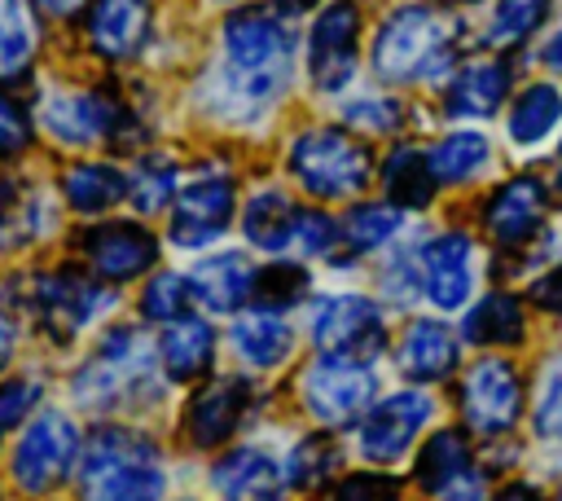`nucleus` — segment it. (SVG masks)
Here are the masks:
<instances>
[{
  "mask_svg": "<svg viewBox=\"0 0 562 501\" xmlns=\"http://www.w3.org/2000/svg\"><path fill=\"white\" fill-rule=\"evenodd\" d=\"M224 66L211 75V88L202 92L206 110L220 119H259L290 84L294 66V31L277 9L246 4L228 13L224 31Z\"/></svg>",
  "mask_w": 562,
  "mask_h": 501,
  "instance_id": "nucleus-1",
  "label": "nucleus"
},
{
  "mask_svg": "<svg viewBox=\"0 0 562 501\" xmlns=\"http://www.w3.org/2000/svg\"><path fill=\"white\" fill-rule=\"evenodd\" d=\"M75 475L83 501H162L167 492L158 444L132 426H97Z\"/></svg>",
  "mask_w": 562,
  "mask_h": 501,
  "instance_id": "nucleus-2",
  "label": "nucleus"
},
{
  "mask_svg": "<svg viewBox=\"0 0 562 501\" xmlns=\"http://www.w3.org/2000/svg\"><path fill=\"white\" fill-rule=\"evenodd\" d=\"M457 26L430 4H400L382 18L373 35V75L386 84L439 79L452 66Z\"/></svg>",
  "mask_w": 562,
  "mask_h": 501,
  "instance_id": "nucleus-3",
  "label": "nucleus"
},
{
  "mask_svg": "<svg viewBox=\"0 0 562 501\" xmlns=\"http://www.w3.org/2000/svg\"><path fill=\"white\" fill-rule=\"evenodd\" d=\"M154 352L136 325H110L97 352L70 374V396L79 409L110 413L132 404L140 391L154 396Z\"/></svg>",
  "mask_w": 562,
  "mask_h": 501,
  "instance_id": "nucleus-4",
  "label": "nucleus"
},
{
  "mask_svg": "<svg viewBox=\"0 0 562 501\" xmlns=\"http://www.w3.org/2000/svg\"><path fill=\"white\" fill-rule=\"evenodd\" d=\"M285 171L312 198H351L373 176V154L342 127H303L285 149Z\"/></svg>",
  "mask_w": 562,
  "mask_h": 501,
  "instance_id": "nucleus-5",
  "label": "nucleus"
},
{
  "mask_svg": "<svg viewBox=\"0 0 562 501\" xmlns=\"http://www.w3.org/2000/svg\"><path fill=\"white\" fill-rule=\"evenodd\" d=\"M378 396V374L360 356L342 352H321L303 374H299V400L307 417L321 426H351L373 409Z\"/></svg>",
  "mask_w": 562,
  "mask_h": 501,
  "instance_id": "nucleus-6",
  "label": "nucleus"
},
{
  "mask_svg": "<svg viewBox=\"0 0 562 501\" xmlns=\"http://www.w3.org/2000/svg\"><path fill=\"white\" fill-rule=\"evenodd\" d=\"M79 457H83V439H79L75 417L61 409H44L18 435L13 457H9V475L26 497H44L79 470Z\"/></svg>",
  "mask_w": 562,
  "mask_h": 501,
  "instance_id": "nucleus-7",
  "label": "nucleus"
},
{
  "mask_svg": "<svg viewBox=\"0 0 562 501\" xmlns=\"http://www.w3.org/2000/svg\"><path fill=\"white\" fill-rule=\"evenodd\" d=\"M40 127L70 149L97 141H123L132 127V110L110 88H53L40 101Z\"/></svg>",
  "mask_w": 562,
  "mask_h": 501,
  "instance_id": "nucleus-8",
  "label": "nucleus"
},
{
  "mask_svg": "<svg viewBox=\"0 0 562 501\" xmlns=\"http://www.w3.org/2000/svg\"><path fill=\"white\" fill-rule=\"evenodd\" d=\"M31 290H26V316H35V325L57 338V343H70L75 334H83L105 308H110V290L105 281H92L75 268H57V272H35L26 277Z\"/></svg>",
  "mask_w": 562,
  "mask_h": 501,
  "instance_id": "nucleus-9",
  "label": "nucleus"
},
{
  "mask_svg": "<svg viewBox=\"0 0 562 501\" xmlns=\"http://www.w3.org/2000/svg\"><path fill=\"white\" fill-rule=\"evenodd\" d=\"M233 207H237V185L224 167H211L202 163L176 193L171 202V220H167V237L180 246V250H202L211 242L224 237L228 220H233Z\"/></svg>",
  "mask_w": 562,
  "mask_h": 501,
  "instance_id": "nucleus-10",
  "label": "nucleus"
},
{
  "mask_svg": "<svg viewBox=\"0 0 562 501\" xmlns=\"http://www.w3.org/2000/svg\"><path fill=\"white\" fill-rule=\"evenodd\" d=\"M430 413H435L430 396L426 391H413V387L373 400V409L356 422V448H360V457L373 461V466L400 461L413 448V439L422 435V426L430 422Z\"/></svg>",
  "mask_w": 562,
  "mask_h": 501,
  "instance_id": "nucleus-11",
  "label": "nucleus"
},
{
  "mask_svg": "<svg viewBox=\"0 0 562 501\" xmlns=\"http://www.w3.org/2000/svg\"><path fill=\"white\" fill-rule=\"evenodd\" d=\"M312 343L321 352H342V356H360L373 360L386 343V325L382 312L369 294H321L312 303Z\"/></svg>",
  "mask_w": 562,
  "mask_h": 501,
  "instance_id": "nucleus-12",
  "label": "nucleus"
},
{
  "mask_svg": "<svg viewBox=\"0 0 562 501\" xmlns=\"http://www.w3.org/2000/svg\"><path fill=\"white\" fill-rule=\"evenodd\" d=\"M360 44V9L356 0H334L316 13L307 31V75L316 92H342L356 75Z\"/></svg>",
  "mask_w": 562,
  "mask_h": 501,
  "instance_id": "nucleus-13",
  "label": "nucleus"
},
{
  "mask_svg": "<svg viewBox=\"0 0 562 501\" xmlns=\"http://www.w3.org/2000/svg\"><path fill=\"white\" fill-rule=\"evenodd\" d=\"M79 250H83V264L92 268V277L105 281V286L140 281V272H149L154 259H158L154 233L136 220H105V224L83 229Z\"/></svg>",
  "mask_w": 562,
  "mask_h": 501,
  "instance_id": "nucleus-14",
  "label": "nucleus"
},
{
  "mask_svg": "<svg viewBox=\"0 0 562 501\" xmlns=\"http://www.w3.org/2000/svg\"><path fill=\"white\" fill-rule=\"evenodd\" d=\"M522 413L518 369L501 356H483L461 378V417L474 435H505Z\"/></svg>",
  "mask_w": 562,
  "mask_h": 501,
  "instance_id": "nucleus-15",
  "label": "nucleus"
},
{
  "mask_svg": "<svg viewBox=\"0 0 562 501\" xmlns=\"http://www.w3.org/2000/svg\"><path fill=\"white\" fill-rule=\"evenodd\" d=\"M417 277L422 294L439 312H457L474 294V242L461 229H443L417 246Z\"/></svg>",
  "mask_w": 562,
  "mask_h": 501,
  "instance_id": "nucleus-16",
  "label": "nucleus"
},
{
  "mask_svg": "<svg viewBox=\"0 0 562 501\" xmlns=\"http://www.w3.org/2000/svg\"><path fill=\"white\" fill-rule=\"evenodd\" d=\"M250 404V382L246 378H211L206 387H198L184 404V435L193 448H220L224 439H233L241 413Z\"/></svg>",
  "mask_w": 562,
  "mask_h": 501,
  "instance_id": "nucleus-17",
  "label": "nucleus"
},
{
  "mask_svg": "<svg viewBox=\"0 0 562 501\" xmlns=\"http://www.w3.org/2000/svg\"><path fill=\"white\" fill-rule=\"evenodd\" d=\"M285 466L255 444H241L211 466V488L220 501H285Z\"/></svg>",
  "mask_w": 562,
  "mask_h": 501,
  "instance_id": "nucleus-18",
  "label": "nucleus"
},
{
  "mask_svg": "<svg viewBox=\"0 0 562 501\" xmlns=\"http://www.w3.org/2000/svg\"><path fill=\"white\" fill-rule=\"evenodd\" d=\"M88 44L105 62H132L149 44V4L145 0H92Z\"/></svg>",
  "mask_w": 562,
  "mask_h": 501,
  "instance_id": "nucleus-19",
  "label": "nucleus"
},
{
  "mask_svg": "<svg viewBox=\"0 0 562 501\" xmlns=\"http://www.w3.org/2000/svg\"><path fill=\"white\" fill-rule=\"evenodd\" d=\"M544 211H549V198H544V185L531 180V176H514L505 180L487 207H483V229L501 242V246H522L527 237H536V229L544 224Z\"/></svg>",
  "mask_w": 562,
  "mask_h": 501,
  "instance_id": "nucleus-20",
  "label": "nucleus"
},
{
  "mask_svg": "<svg viewBox=\"0 0 562 501\" xmlns=\"http://www.w3.org/2000/svg\"><path fill=\"white\" fill-rule=\"evenodd\" d=\"M189 286H193V303H202L206 312H237L255 294L259 268L241 250H220L198 259V268L189 272Z\"/></svg>",
  "mask_w": 562,
  "mask_h": 501,
  "instance_id": "nucleus-21",
  "label": "nucleus"
},
{
  "mask_svg": "<svg viewBox=\"0 0 562 501\" xmlns=\"http://www.w3.org/2000/svg\"><path fill=\"white\" fill-rule=\"evenodd\" d=\"M228 343H233V352H237L241 365H250V369H277L294 352V330L285 325L281 308L259 303V308L241 312L228 325Z\"/></svg>",
  "mask_w": 562,
  "mask_h": 501,
  "instance_id": "nucleus-22",
  "label": "nucleus"
},
{
  "mask_svg": "<svg viewBox=\"0 0 562 501\" xmlns=\"http://www.w3.org/2000/svg\"><path fill=\"white\" fill-rule=\"evenodd\" d=\"M505 92H509V62L479 57V62H465L452 75V84L443 92V110L452 119H487V114L501 110Z\"/></svg>",
  "mask_w": 562,
  "mask_h": 501,
  "instance_id": "nucleus-23",
  "label": "nucleus"
},
{
  "mask_svg": "<svg viewBox=\"0 0 562 501\" xmlns=\"http://www.w3.org/2000/svg\"><path fill=\"white\" fill-rule=\"evenodd\" d=\"M395 365L413 382H439L457 369V334L443 321H413L395 347Z\"/></svg>",
  "mask_w": 562,
  "mask_h": 501,
  "instance_id": "nucleus-24",
  "label": "nucleus"
},
{
  "mask_svg": "<svg viewBox=\"0 0 562 501\" xmlns=\"http://www.w3.org/2000/svg\"><path fill=\"white\" fill-rule=\"evenodd\" d=\"M158 360L162 369L176 378V382H189V378H202L215 360V330L202 321V316H180L162 330L158 338Z\"/></svg>",
  "mask_w": 562,
  "mask_h": 501,
  "instance_id": "nucleus-25",
  "label": "nucleus"
},
{
  "mask_svg": "<svg viewBox=\"0 0 562 501\" xmlns=\"http://www.w3.org/2000/svg\"><path fill=\"white\" fill-rule=\"evenodd\" d=\"M470 466H474L470 435H465V431H457V426H443V431H435V435L422 444L417 466H413V479H417V488H422V492L439 497V492H443L448 483H457Z\"/></svg>",
  "mask_w": 562,
  "mask_h": 501,
  "instance_id": "nucleus-26",
  "label": "nucleus"
},
{
  "mask_svg": "<svg viewBox=\"0 0 562 501\" xmlns=\"http://www.w3.org/2000/svg\"><path fill=\"white\" fill-rule=\"evenodd\" d=\"M61 193L79 215H101L127 198V176L114 163H70L61 171Z\"/></svg>",
  "mask_w": 562,
  "mask_h": 501,
  "instance_id": "nucleus-27",
  "label": "nucleus"
},
{
  "mask_svg": "<svg viewBox=\"0 0 562 501\" xmlns=\"http://www.w3.org/2000/svg\"><path fill=\"white\" fill-rule=\"evenodd\" d=\"M294 215H299V207H294L281 189H255V193L246 198V207H241V233H246L250 246L281 255V250L290 246Z\"/></svg>",
  "mask_w": 562,
  "mask_h": 501,
  "instance_id": "nucleus-28",
  "label": "nucleus"
},
{
  "mask_svg": "<svg viewBox=\"0 0 562 501\" xmlns=\"http://www.w3.org/2000/svg\"><path fill=\"white\" fill-rule=\"evenodd\" d=\"M522 325H527L522 303H518L509 290H492V294H483V299L465 312L461 334H465L470 343H483V347H505V343H518V338H522Z\"/></svg>",
  "mask_w": 562,
  "mask_h": 501,
  "instance_id": "nucleus-29",
  "label": "nucleus"
},
{
  "mask_svg": "<svg viewBox=\"0 0 562 501\" xmlns=\"http://www.w3.org/2000/svg\"><path fill=\"white\" fill-rule=\"evenodd\" d=\"M435 171H430V158L413 145H395L382 163V189L391 193L395 207H426L435 198Z\"/></svg>",
  "mask_w": 562,
  "mask_h": 501,
  "instance_id": "nucleus-30",
  "label": "nucleus"
},
{
  "mask_svg": "<svg viewBox=\"0 0 562 501\" xmlns=\"http://www.w3.org/2000/svg\"><path fill=\"white\" fill-rule=\"evenodd\" d=\"M426 158H430V171L439 185H465L487 167L492 145L483 132H448L443 141H435L426 149Z\"/></svg>",
  "mask_w": 562,
  "mask_h": 501,
  "instance_id": "nucleus-31",
  "label": "nucleus"
},
{
  "mask_svg": "<svg viewBox=\"0 0 562 501\" xmlns=\"http://www.w3.org/2000/svg\"><path fill=\"white\" fill-rule=\"evenodd\" d=\"M562 123V92L553 84H531L509 105V141L514 145H540Z\"/></svg>",
  "mask_w": 562,
  "mask_h": 501,
  "instance_id": "nucleus-32",
  "label": "nucleus"
},
{
  "mask_svg": "<svg viewBox=\"0 0 562 501\" xmlns=\"http://www.w3.org/2000/svg\"><path fill=\"white\" fill-rule=\"evenodd\" d=\"M404 229V207L395 202H360L342 215V246L356 255H369L378 246H386L395 233Z\"/></svg>",
  "mask_w": 562,
  "mask_h": 501,
  "instance_id": "nucleus-33",
  "label": "nucleus"
},
{
  "mask_svg": "<svg viewBox=\"0 0 562 501\" xmlns=\"http://www.w3.org/2000/svg\"><path fill=\"white\" fill-rule=\"evenodd\" d=\"M176 193H180V167L167 154H145L127 176V198L140 215H154V211L171 207Z\"/></svg>",
  "mask_w": 562,
  "mask_h": 501,
  "instance_id": "nucleus-34",
  "label": "nucleus"
},
{
  "mask_svg": "<svg viewBox=\"0 0 562 501\" xmlns=\"http://www.w3.org/2000/svg\"><path fill=\"white\" fill-rule=\"evenodd\" d=\"M35 48H40V31L26 0H0V79L22 75Z\"/></svg>",
  "mask_w": 562,
  "mask_h": 501,
  "instance_id": "nucleus-35",
  "label": "nucleus"
},
{
  "mask_svg": "<svg viewBox=\"0 0 562 501\" xmlns=\"http://www.w3.org/2000/svg\"><path fill=\"white\" fill-rule=\"evenodd\" d=\"M334 470H338V444L325 431L299 439L290 448V457H285V479H290V488H303V492L321 488Z\"/></svg>",
  "mask_w": 562,
  "mask_h": 501,
  "instance_id": "nucleus-36",
  "label": "nucleus"
},
{
  "mask_svg": "<svg viewBox=\"0 0 562 501\" xmlns=\"http://www.w3.org/2000/svg\"><path fill=\"white\" fill-rule=\"evenodd\" d=\"M189 303H193V286L184 272H154L140 286V316L145 321L171 325V321L189 316Z\"/></svg>",
  "mask_w": 562,
  "mask_h": 501,
  "instance_id": "nucleus-37",
  "label": "nucleus"
},
{
  "mask_svg": "<svg viewBox=\"0 0 562 501\" xmlns=\"http://www.w3.org/2000/svg\"><path fill=\"white\" fill-rule=\"evenodd\" d=\"M544 13H549V0H496L487 40L492 44H518L544 22Z\"/></svg>",
  "mask_w": 562,
  "mask_h": 501,
  "instance_id": "nucleus-38",
  "label": "nucleus"
},
{
  "mask_svg": "<svg viewBox=\"0 0 562 501\" xmlns=\"http://www.w3.org/2000/svg\"><path fill=\"white\" fill-rule=\"evenodd\" d=\"M342 119H347L351 127H360V132H373V136H382V132H395V127H400V119H404V105H400L395 97H382V92H364V97H351V101L342 105Z\"/></svg>",
  "mask_w": 562,
  "mask_h": 501,
  "instance_id": "nucleus-39",
  "label": "nucleus"
},
{
  "mask_svg": "<svg viewBox=\"0 0 562 501\" xmlns=\"http://www.w3.org/2000/svg\"><path fill=\"white\" fill-rule=\"evenodd\" d=\"M255 294H259L268 308H290V303H299V299L307 294V272H303L299 264H290V259H277V264L259 268Z\"/></svg>",
  "mask_w": 562,
  "mask_h": 501,
  "instance_id": "nucleus-40",
  "label": "nucleus"
},
{
  "mask_svg": "<svg viewBox=\"0 0 562 501\" xmlns=\"http://www.w3.org/2000/svg\"><path fill=\"white\" fill-rule=\"evenodd\" d=\"M338 242H342V224H334L325 211H299L294 215L290 250H299V255H329Z\"/></svg>",
  "mask_w": 562,
  "mask_h": 501,
  "instance_id": "nucleus-41",
  "label": "nucleus"
},
{
  "mask_svg": "<svg viewBox=\"0 0 562 501\" xmlns=\"http://www.w3.org/2000/svg\"><path fill=\"white\" fill-rule=\"evenodd\" d=\"M536 435L540 439H562V356L549 360V369L540 374V391H536Z\"/></svg>",
  "mask_w": 562,
  "mask_h": 501,
  "instance_id": "nucleus-42",
  "label": "nucleus"
},
{
  "mask_svg": "<svg viewBox=\"0 0 562 501\" xmlns=\"http://www.w3.org/2000/svg\"><path fill=\"white\" fill-rule=\"evenodd\" d=\"M31 141H35V123H31L26 105H22L18 97L0 92V163H9V158H18V154H26V149H31Z\"/></svg>",
  "mask_w": 562,
  "mask_h": 501,
  "instance_id": "nucleus-43",
  "label": "nucleus"
},
{
  "mask_svg": "<svg viewBox=\"0 0 562 501\" xmlns=\"http://www.w3.org/2000/svg\"><path fill=\"white\" fill-rule=\"evenodd\" d=\"M40 396H44L40 378H4L0 382V439L26 422V413L40 404Z\"/></svg>",
  "mask_w": 562,
  "mask_h": 501,
  "instance_id": "nucleus-44",
  "label": "nucleus"
},
{
  "mask_svg": "<svg viewBox=\"0 0 562 501\" xmlns=\"http://www.w3.org/2000/svg\"><path fill=\"white\" fill-rule=\"evenodd\" d=\"M329 501H400V483L382 470H356L334 488Z\"/></svg>",
  "mask_w": 562,
  "mask_h": 501,
  "instance_id": "nucleus-45",
  "label": "nucleus"
},
{
  "mask_svg": "<svg viewBox=\"0 0 562 501\" xmlns=\"http://www.w3.org/2000/svg\"><path fill=\"white\" fill-rule=\"evenodd\" d=\"M531 299H536L544 312H558V316H562V264H558V268H549L544 277H536Z\"/></svg>",
  "mask_w": 562,
  "mask_h": 501,
  "instance_id": "nucleus-46",
  "label": "nucleus"
},
{
  "mask_svg": "<svg viewBox=\"0 0 562 501\" xmlns=\"http://www.w3.org/2000/svg\"><path fill=\"white\" fill-rule=\"evenodd\" d=\"M31 4H35L44 18H53V22H70V18H79L92 0H31Z\"/></svg>",
  "mask_w": 562,
  "mask_h": 501,
  "instance_id": "nucleus-47",
  "label": "nucleus"
},
{
  "mask_svg": "<svg viewBox=\"0 0 562 501\" xmlns=\"http://www.w3.org/2000/svg\"><path fill=\"white\" fill-rule=\"evenodd\" d=\"M487 501H544V497H540L531 483H505V488H501V492H492Z\"/></svg>",
  "mask_w": 562,
  "mask_h": 501,
  "instance_id": "nucleus-48",
  "label": "nucleus"
},
{
  "mask_svg": "<svg viewBox=\"0 0 562 501\" xmlns=\"http://www.w3.org/2000/svg\"><path fill=\"white\" fill-rule=\"evenodd\" d=\"M13 347H18L13 325H9V321H0V374H4V369H9V360H13Z\"/></svg>",
  "mask_w": 562,
  "mask_h": 501,
  "instance_id": "nucleus-49",
  "label": "nucleus"
},
{
  "mask_svg": "<svg viewBox=\"0 0 562 501\" xmlns=\"http://www.w3.org/2000/svg\"><path fill=\"white\" fill-rule=\"evenodd\" d=\"M540 62H544L549 70H558V75H562V31H558V35H553V40L544 44V53H540Z\"/></svg>",
  "mask_w": 562,
  "mask_h": 501,
  "instance_id": "nucleus-50",
  "label": "nucleus"
},
{
  "mask_svg": "<svg viewBox=\"0 0 562 501\" xmlns=\"http://www.w3.org/2000/svg\"><path fill=\"white\" fill-rule=\"evenodd\" d=\"M277 4H281L285 13H303V9H312L316 0H277Z\"/></svg>",
  "mask_w": 562,
  "mask_h": 501,
  "instance_id": "nucleus-51",
  "label": "nucleus"
},
{
  "mask_svg": "<svg viewBox=\"0 0 562 501\" xmlns=\"http://www.w3.org/2000/svg\"><path fill=\"white\" fill-rule=\"evenodd\" d=\"M443 4H474V0H443Z\"/></svg>",
  "mask_w": 562,
  "mask_h": 501,
  "instance_id": "nucleus-52",
  "label": "nucleus"
},
{
  "mask_svg": "<svg viewBox=\"0 0 562 501\" xmlns=\"http://www.w3.org/2000/svg\"><path fill=\"white\" fill-rule=\"evenodd\" d=\"M0 224H4V198H0Z\"/></svg>",
  "mask_w": 562,
  "mask_h": 501,
  "instance_id": "nucleus-53",
  "label": "nucleus"
},
{
  "mask_svg": "<svg viewBox=\"0 0 562 501\" xmlns=\"http://www.w3.org/2000/svg\"><path fill=\"white\" fill-rule=\"evenodd\" d=\"M558 189H562V171H558Z\"/></svg>",
  "mask_w": 562,
  "mask_h": 501,
  "instance_id": "nucleus-54",
  "label": "nucleus"
},
{
  "mask_svg": "<svg viewBox=\"0 0 562 501\" xmlns=\"http://www.w3.org/2000/svg\"><path fill=\"white\" fill-rule=\"evenodd\" d=\"M180 501H193V497H180Z\"/></svg>",
  "mask_w": 562,
  "mask_h": 501,
  "instance_id": "nucleus-55",
  "label": "nucleus"
},
{
  "mask_svg": "<svg viewBox=\"0 0 562 501\" xmlns=\"http://www.w3.org/2000/svg\"><path fill=\"white\" fill-rule=\"evenodd\" d=\"M553 501H562V492H558V497H553Z\"/></svg>",
  "mask_w": 562,
  "mask_h": 501,
  "instance_id": "nucleus-56",
  "label": "nucleus"
},
{
  "mask_svg": "<svg viewBox=\"0 0 562 501\" xmlns=\"http://www.w3.org/2000/svg\"><path fill=\"white\" fill-rule=\"evenodd\" d=\"M220 4H228V0H220Z\"/></svg>",
  "mask_w": 562,
  "mask_h": 501,
  "instance_id": "nucleus-57",
  "label": "nucleus"
}]
</instances>
